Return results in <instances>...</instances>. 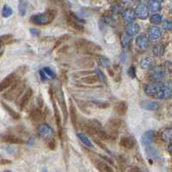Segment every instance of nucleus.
I'll list each match as a JSON object with an SVG mask.
<instances>
[{"instance_id": "29", "label": "nucleus", "mask_w": 172, "mask_h": 172, "mask_svg": "<svg viewBox=\"0 0 172 172\" xmlns=\"http://www.w3.org/2000/svg\"><path fill=\"white\" fill-rule=\"evenodd\" d=\"M162 139L164 141L167 142H172V129L169 128V129H165L164 131L162 132Z\"/></svg>"}, {"instance_id": "26", "label": "nucleus", "mask_w": 172, "mask_h": 172, "mask_svg": "<svg viewBox=\"0 0 172 172\" xmlns=\"http://www.w3.org/2000/svg\"><path fill=\"white\" fill-rule=\"evenodd\" d=\"M148 9L151 12H157L160 10V5L159 3H157L154 0H149L148 1Z\"/></svg>"}, {"instance_id": "25", "label": "nucleus", "mask_w": 172, "mask_h": 172, "mask_svg": "<svg viewBox=\"0 0 172 172\" xmlns=\"http://www.w3.org/2000/svg\"><path fill=\"white\" fill-rule=\"evenodd\" d=\"M152 52L156 56H158V57L162 56L163 54V53H164V46L161 43L155 44L152 47Z\"/></svg>"}, {"instance_id": "44", "label": "nucleus", "mask_w": 172, "mask_h": 172, "mask_svg": "<svg viewBox=\"0 0 172 172\" xmlns=\"http://www.w3.org/2000/svg\"><path fill=\"white\" fill-rule=\"evenodd\" d=\"M94 140H95V141H96V144H97V145H98V146H99L101 147V148H102V149H103V150H105V151H106V152H109V151H108V149H107V147L105 146V145H104V144H103V143H101V142L100 141V140H99V139H94Z\"/></svg>"}, {"instance_id": "13", "label": "nucleus", "mask_w": 172, "mask_h": 172, "mask_svg": "<svg viewBox=\"0 0 172 172\" xmlns=\"http://www.w3.org/2000/svg\"><path fill=\"white\" fill-rule=\"evenodd\" d=\"M137 47L140 50H146L149 46V41L146 38V36L144 35H140L136 38L135 40Z\"/></svg>"}, {"instance_id": "5", "label": "nucleus", "mask_w": 172, "mask_h": 172, "mask_svg": "<svg viewBox=\"0 0 172 172\" xmlns=\"http://www.w3.org/2000/svg\"><path fill=\"white\" fill-rule=\"evenodd\" d=\"M38 133L45 139H52V137L53 136V131L47 124H41L38 127Z\"/></svg>"}, {"instance_id": "43", "label": "nucleus", "mask_w": 172, "mask_h": 172, "mask_svg": "<svg viewBox=\"0 0 172 172\" xmlns=\"http://www.w3.org/2000/svg\"><path fill=\"white\" fill-rule=\"evenodd\" d=\"M128 75L132 78H134L136 77V71H135V67L133 66H131L128 69Z\"/></svg>"}, {"instance_id": "22", "label": "nucleus", "mask_w": 172, "mask_h": 172, "mask_svg": "<svg viewBox=\"0 0 172 172\" xmlns=\"http://www.w3.org/2000/svg\"><path fill=\"white\" fill-rule=\"evenodd\" d=\"M121 146L126 149H132L134 146V142L129 137H123L121 139Z\"/></svg>"}, {"instance_id": "36", "label": "nucleus", "mask_w": 172, "mask_h": 172, "mask_svg": "<svg viewBox=\"0 0 172 172\" xmlns=\"http://www.w3.org/2000/svg\"><path fill=\"white\" fill-rule=\"evenodd\" d=\"M91 102L96 105V107L100 108H107L108 107H109V103L108 101H98V100H94V101H91Z\"/></svg>"}, {"instance_id": "53", "label": "nucleus", "mask_w": 172, "mask_h": 172, "mask_svg": "<svg viewBox=\"0 0 172 172\" xmlns=\"http://www.w3.org/2000/svg\"><path fill=\"white\" fill-rule=\"evenodd\" d=\"M154 1H156V2H157V3H162L163 0H154Z\"/></svg>"}, {"instance_id": "51", "label": "nucleus", "mask_w": 172, "mask_h": 172, "mask_svg": "<svg viewBox=\"0 0 172 172\" xmlns=\"http://www.w3.org/2000/svg\"><path fill=\"white\" fill-rule=\"evenodd\" d=\"M168 150H169V152H170L172 154V142L169 145V146H168Z\"/></svg>"}, {"instance_id": "19", "label": "nucleus", "mask_w": 172, "mask_h": 172, "mask_svg": "<svg viewBox=\"0 0 172 172\" xmlns=\"http://www.w3.org/2000/svg\"><path fill=\"white\" fill-rule=\"evenodd\" d=\"M158 103L156 101H144L141 102V107L143 108L146 109V110H150V111H154L157 110L158 108Z\"/></svg>"}, {"instance_id": "1", "label": "nucleus", "mask_w": 172, "mask_h": 172, "mask_svg": "<svg viewBox=\"0 0 172 172\" xmlns=\"http://www.w3.org/2000/svg\"><path fill=\"white\" fill-rule=\"evenodd\" d=\"M55 15V10H49L44 13L32 15L30 17V22L36 25H46L54 19Z\"/></svg>"}, {"instance_id": "16", "label": "nucleus", "mask_w": 172, "mask_h": 172, "mask_svg": "<svg viewBox=\"0 0 172 172\" xmlns=\"http://www.w3.org/2000/svg\"><path fill=\"white\" fill-rule=\"evenodd\" d=\"M155 137V132L152 130L146 131L141 137V142L144 146H148L153 141V139Z\"/></svg>"}, {"instance_id": "40", "label": "nucleus", "mask_w": 172, "mask_h": 172, "mask_svg": "<svg viewBox=\"0 0 172 172\" xmlns=\"http://www.w3.org/2000/svg\"><path fill=\"white\" fill-rule=\"evenodd\" d=\"M150 20H151V22L153 24H159L162 22V16L159 14H154L151 16Z\"/></svg>"}, {"instance_id": "10", "label": "nucleus", "mask_w": 172, "mask_h": 172, "mask_svg": "<svg viewBox=\"0 0 172 172\" xmlns=\"http://www.w3.org/2000/svg\"><path fill=\"white\" fill-rule=\"evenodd\" d=\"M57 97H58V100H59V102L60 104V108L62 109V112H63V115H64V121L66 122L67 120V107H66V101H65V97H64V95H63V91L61 89L59 90L58 93H57Z\"/></svg>"}, {"instance_id": "52", "label": "nucleus", "mask_w": 172, "mask_h": 172, "mask_svg": "<svg viewBox=\"0 0 172 172\" xmlns=\"http://www.w3.org/2000/svg\"><path fill=\"white\" fill-rule=\"evenodd\" d=\"M139 2H140V3H142V4H144V3H146V2H148L149 0H138Z\"/></svg>"}, {"instance_id": "23", "label": "nucleus", "mask_w": 172, "mask_h": 172, "mask_svg": "<svg viewBox=\"0 0 172 172\" xmlns=\"http://www.w3.org/2000/svg\"><path fill=\"white\" fill-rule=\"evenodd\" d=\"M96 167L100 170V172H115L114 171V170H113L109 165H108V164L105 163L104 162L98 161V162H96Z\"/></svg>"}, {"instance_id": "20", "label": "nucleus", "mask_w": 172, "mask_h": 172, "mask_svg": "<svg viewBox=\"0 0 172 172\" xmlns=\"http://www.w3.org/2000/svg\"><path fill=\"white\" fill-rule=\"evenodd\" d=\"M115 110L119 115H125V114L127 113V105L125 101H120L116 104V106L115 107Z\"/></svg>"}, {"instance_id": "11", "label": "nucleus", "mask_w": 172, "mask_h": 172, "mask_svg": "<svg viewBox=\"0 0 172 172\" xmlns=\"http://www.w3.org/2000/svg\"><path fill=\"white\" fill-rule=\"evenodd\" d=\"M66 22H67V24L70 26V27H71L72 29H76L77 31L84 30V26H83V24L80 23V22H77L75 19H73L69 13H66Z\"/></svg>"}, {"instance_id": "33", "label": "nucleus", "mask_w": 172, "mask_h": 172, "mask_svg": "<svg viewBox=\"0 0 172 172\" xmlns=\"http://www.w3.org/2000/svg\"><path fill=\"white\" fill-rule=\"evenodd\" d=\"M77 138L81 140V142L84 144V145H85L86 146L92 147V144H91V140L88 139V137H86L85 135L81 134V133H77Z\"/></svg>"}, {"instance_id": "39", "label": "nucleus", "mask_w": 172, "mask_h": 172, "mask_svg": "<svg viewBox=\"0 0 172 172\" xmlns=\"http://www.w3.org/2000/svg\"><path fill=\"white\" fill-rule=\"evenodd\" d=\"M94 72H95V74H96V76L97 77V78H98L99 81L105 83V76L103 75V73L101 72V71L98 67H96V68H95Z\"/></svg>"}, {"instance_id": "17", "label": "nucleus", "mask_w": 172, "mask_h": 172, "mask_svg": "<svg viewBox=\"0 0 172 172\" xmlns=\"http://www.w3.org/2000/svg\"><path fill=\"white\" fill-rule=\"evenodd\" d=\"M125 30H126L127 36H135L139 32V25L137 22H130L127 25Z\"/></svg>"}, {"instance_id": "49", "label": "nucleus", "mask_w": 172, "mask_h": 172, "mask_svg": "<svg viewBox=\"0 0 172 172\" xmlns=\"http://www.w3.org/2000/svg\"><path fill=\"white\" fill-rule=\"evenodd\" d=\"M128 172H142L141 170H140V169L138 167H132L129 170H128Z\"/></svg>"}, {"instance_id": "34", "label": "nucleus", "mask_w": 172, "mask_h": 172, "mask_svg": "<svg viewBox=\"0 0 172 172\" xmlns=\"http://www.w3.org/2000/svg\"><path fill=\"white\" fill-rule=\"evenodd\" d=\"M12 13H13V10L12 9L10 8V6H8L7 5H4V7H3V10H2V15H3V17H9L10 15H12Z\"/></svg>"}, {"instance_id": "47", "label": "nucleus", "mask_w": 172, "mask_h": 172, "mask_svg": "<svg viewBox=\"0 0 172 172\" xmlns=\"http://www.w3.org/2000/svg\"><path fill=\"white\" fill-rule=\"evenodd\" d=\"M48 146H49L51 150H53L55 148V141H54V139H51L50 142L48 143Z\"/></svg>"}, {"instance_id": "3", "label": "nucleus", "mask_w": 172, "mask_h": 172, "mask_svg": "<svg viewBox=\"0 0 172 172\" xmlns=\"http://www.w3.org/2000/svg\"><path fill=\"white\" fill-rule=\"evenodd\" d=\"M77 47L80 48L81 51H84L85 53H96V51H101V49L99 47V46L96 45L95 43L87 41L85 40H80L77 42Z\"/></svg>"}, {"instance_id": "24", "label": "nucleus", "mask_w": 172, "mask_h": 172, "mask_svg": "<svg viewBox=\"0 0 172 172\" xmlns=\"http://www.w3.org/2000/svg\"><path fill=\"white\" fill-rule=\"evenodd\" d=\"M1 103H2V106L4 107V108H5L6 111L8 112V114H9V115H10V116L12 117L13 119H15V120H18V119L20 118L19 114H18V113H16L14 109H12V108H11L9 105H7L6 103L3 102V101H2Z\"/></svg>"}, {"instance_id": "28", "label": "nucleus", "mask_w": 172, "mask_h": 172, "mask_svg": "<svg viewBox=\"0 0 172 172\" xmlns=\"http://www.w3.org/2000/svg\"><path fill=\"white\" fill-rule=\"evenodd\" d=\"M70 115H71V120L72 122V125L74 127H77V116H76V110H75V108L72 104V101H70Z\"/></svg>"}, {"instance_id": "30", "label": "nucleus", "mask_w": 172, "mask_h": 172, "mask_svg": "<svg viewBox=\"0 0 172 172\" xmlns=\"http://www.w3.org/2000/svg\"><path fill=\"white\" fill-rule=\"evenodd\" d=\"M41 117V112L40 108H35L33 111L31 112L30 118L34 122H39Z\"/></svg>"}, {"instance_id": "21", "label": "nucleus", "mask_w": 172, "mask_h": 172, "mask_svg": "<svg viewBox=\"0 0 172 172\" xmlns=\"http://www.w3.org/2000/svg\"><path fill=\"white\" fill-rule=\"evenodd\" d=\"M122 17L125 22H127L128 23L132 22V21L135 19V14L134 11H132V10H127L125 11H123L122 13Z\"/></svg>"}, {"instance_id": "9", "label": "nucleus", "mask_w": 172, "mask_h": 172, "mask_svg": "<svg viewBox=\"0 0 172 172\" xmlns=\"http://www.w3.org/2000/svg\"><path fill=\"white\" fill-rule=\"evenodd\" d=\"M134 14H135V16H137L138 18L145 20L148 17L149 10L145 5H139L136 7V9L134 10Z\"/></svg>"}, {"instance_id": "4", "label": "nucleus", "mask_w": 172, "mask_h": 172, "mask_svg": "<svg viewBox=\"0 0 172 172\" xmlns=\"http://www.w3.org/2000/svg\"><path fill=\"white\" fill-rule=\"evenodd\" d=\"M16 80H17V78H16V75H15V73H10V75L5 77V78L0 83V92L6 91V90H7L8 88H10V86L12 85Z\"/></svg>"}, {"instance_id": "31", "label": "nucleus", "mask_w": 172, "mask_h": 172, "mask_svg": "<svg viewBox=\"0 0 172 172\" xmlns=\"http://www.w3.org/2000/svg\"><path fill=\"white\" fill-rule=\"evenodd\" d=\"M82 81L84 82V83H85V84H94L97 83V82L99 81V80H98L97 77H96V74H95V75H91V76H88V77H83V78H82Z\"/></svg>"}, {"instance_id": "6", "label": "nucleus", "mask_w": 172, "mask_h": 172, "mask_svg": "<svg viewBox=\"0 0 172 172\" xmlns=\"http://www.w3.org/2000/svg\"><path fill=\"white\" fill-rule=\"evenodd\" d=\"M163 88V84L160 82H156L151 84H148L145 88V93L148 96H152V95H157V93L159 91H161Z\"/></svg>"}, {"instance_id": "37", "label": "nucleus", "mask_w": 172, "mask_h": 172, "mask_svg": "<svg viewBox=\"0 0 172 172\" xmlns=\"http://www.w3.org/2000/svg\"><path fill=\"white\" fill-rule=\"evenodd\" d=\"M152 77L153 78V79H154V80L158 81V80L162 79L163 77V72L162 71H160V70L154 71L153 72H152Z\"/></svg>"}, {"instance_id": "15", "label": "nucleus", "mask_w": 172, "mask_h": 172, "mask_svg": "<svg viewBox=\"0 0 172 172\" xmlns=\"http://www.w3.org/2000/svg\"><path fill=\"white\" fill-rule=\"evenodd\" d=\"M139 66H140V67L143 70H150L154 66V61H153L152 58H151V57H148V56L143 57L140 60Z\"/></svg>"}, {"instance_id": "41", "label": "nucleus", "mask_w": 172, "mask_h": 172, "mask_svg": "<svg viewBox=\"0 0 172 172\" xmlns=\"http://www.w3.org/2000/svg\"><path fill=\"white\" fill-rule=\"evenodd\" d=\"M42 71L45 72L46 75L50 77L51 78H55V73L53 72V71H52V69H50L49 67H44V69Z\"/></svg>"}, {"instance_id": "8", "label": "nucleus", "mask_w": 172, "mask_h": 172, "mask_svg": "<svg viewBox=\"0 0 172 172\" xmlns=\"http://www.w3.org/2000/svg\"><path fill=\"white\" fill-rule=\"evenodd\" d=\"M51 98H52V102H53V110H54V118H55L56 124H57V127H58V130H59V134L60 137L62 135V125H61V118H60V113L59 111V108L57 107L55 101L53 100V96L51 94Z\"/></svg>"}, {"instance_id": "46", "label": "nucleus", "mask_w": 172, "mask_h": 172, "mask_svg": "<svg viewBox=\"0 0 172 172\" xmlns=\"http://www.w3.org/2000/svg\"><path fill=\"white\" fill-rule=\"evenodd\" d=\"M39 73H40V77H41V81L45 82L46 80V75L45 74V72H44V71L41 70V71H40V72H39Z\"/></svg>"}, {"instance_id": "45", "label": "nucleus", "mask_w": 172, "mask_h": 172, "mask_svg": "<svg viewBox=\"0 0 172 172\" xmlns=\"http://www.w3.org/2000/svg\"><path fill=\"white\" fill-rule=\"evenodd\" d=\"M5 43L0 40V57L3 55V53H4V51H5Z\"/></svg>"}, {"instance_id": "12", "label": "nucleus", "mask_w": 172, "mask_h": 172, "mask_svg": "<svg viewBox=\"0 0 172 172\" xmlns=\"http://www.w3.org/2000/svg\"><path fill=\"white\" fill-rule=\"evenodd\" d=\"M147 35L151 40L155 41V40H158L161 37L162 33L159 28H157L156 26H151L147 29Z\"/></svg>"}, {"instance_id": "35", "label": "nucleus", "mask_w": 172, "mask_h": 172, "mask_svg": "<svg viewBox=\"0 0 172 172\" xmlns=\"http://www.w3.org/2000/svg\"><path fill=\"white\" fill-rule=\"evenodd\" d=\"M18 10H19V13L22 16L26 14V10H27V3L24 0H21L19 3V6H18Z\"/></svg>"}, {"instance_id": "18", "label": "nucleus", "mask_w": 172, "mask_h": 172, "mask_svg": "<svg viewBox=\"0 0 172 172\" xmlns=\"http://www.w3.org/2000/svg\"><path fill=\"white\" fill-rule=\"evenodd\" d=\"M170 97H172V89L170 88H163L157 93V98L158 99H169Z\"/></svg>"}, {"instance_id": "48", "label": "nucleus", "mask_w": 172, "mask_h": 172, "mask_svg": "<svg viewBox=\"0 0 172 172\" xmlns=\"http://www.w3.org/2000/svg\"><path fill=\"white\" fill-rule=\"evenodd\" d=\"M30 32L31 34L33 35V36H39L40 35V30H38V29H30Z\"/></svg>"}, {"instance_id": "54", "label": "nucleus", "mask_w": 172, "mask_h": 172, "mask_svg": "<svg viewBox=\"0 0 172 172\" xmlns=\"http://www.w3.org/2000/svg\"><path fill=\"white\" fill-rule=\"evenodd\" d=\"M5 172H10V171H5Z\"/></svg>"}, {"instance_id": "38", "label": "nucleus", "mask_w": 172, "mask_h": 172, "mask_svg": "<svg viewBox=\"0 0 172 172\" xmlns=\"http://www.w3.org/2000/svg\"><path fill=\"white\" fill-rule=\"evenodd\" d=\"M102 20H103V22H104L106 24L112 26V27L115 26V19L112 17L111 15H104V16L102 17Z\"/></svg>"}, {"instance_id": "32", "label": "nucleus", "mask_w": 172, "mask_h": 172, "mask_svg": "<svg viewBox=\"0 0 172 172\" xmlns=\"http://www.w3.org/2000/svg\"><path fill=\"white\" fill-rule=\"evenodd\" d=\"M121 43H122V46L123 48H127V46L130 45V43H131L130 36H127V34L122 35V38H121Z\"/></svg>"}, {"instance_id": "2", "label": "nucleus", "mask_w": 172, "mask_h": 172, "mask_svg": "<svg viewBox=\"0 0 172 172\" xmlns=\"http://www.w3.org/2000/svg\"><path fill=\"white\" fill-rule=\"evenodd\" d=\"M23 89H24V84L21 83V81L19 80H16L12 85L10 86V89L6 91V93L4 95V97L10 101L14 100L16 97L20 96Z\"/></svg>"}, {"instance_id": "50", "label": "nucleus", "mask_w": 172, "mask_h": 172, "mask_svg": "<svg viewBox=\"0 0 172 172\" xmlns=\"http://www.w3.org/2000/svg\"><path fill=\"white\" fill-rule=\"evenodd\" d=\"M0 163H1V164H7V163H10V161H8V160H5V159H3V160H1V161H0Z\"/></svg>"}, {"instance_id": "42", "label": "nucleus", "mask_w": 172, "mask_h": 172, "mask_svg": "<svg viewBox=\"0 0 172 172\" xmlns=\"http://www.w3.org/2000/svg\"><path fill=\"white\" fill-rule=\"evenodd\" d=\"M163 29L164 30H171L172 22H169V21H163Z\"/></svg>"}, {"instance_id": "7", "label": "nucleus", "mask_w": 172, "mask_h": 172, "mask_svg": "<svg viewBox=\"0 0 172 172\" xmlns=\"http://www.w3.org/2000/svg\"><path fill=\"white\" fill-rule=\"evenodd\" d=\"M0 141L7 144H22L23 140L19 137L12 134H3L0 136Z\"/></svg>"}, {"instance_id": "27", "label": "nucleus", "mask_w": 172, "mask_h": 172, "mask_svg": "<svg viewBox=\"0 0 172 172\" xmlns=\"http://www.w3.org/2000/svg\"><path fill=\"white\" fill-rule=\"evenodd\" d=\"M97 63H98V65L101 67H104V68H108V67H109L110 66V60L106 58V57H104V56H100V57H98V59H97Z\"/></svg>"}, {"instance_id": "14", "label": "nucleus", "mask_w": 172, "mask_h": 172, "mask_svg": "<svg viewBox=\"0 0 172 172\" xmlns=\"http://www.w3.org/2000/svg\"><path fill=\"white\" fill-rule=\"evenodd\" d=\"M33 95V91L31 89H29L28 91L24 93V95L22 96V97L21 98L20 101H19V107H20L21 110H23L27 106V104L29 103V101L30 100V98L32 97Z\"/></svg>"}]
</instances>
